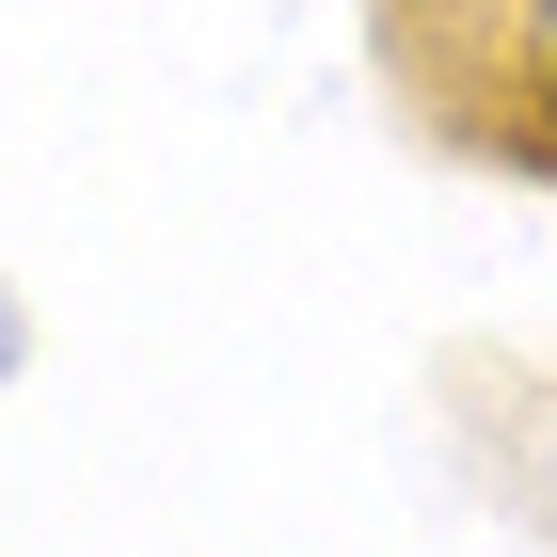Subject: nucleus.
I'll return each mask as SVG.
<instances>
[{"mask_svg": "<svg viewBox=\"0 0 557 557\" xmlns=\"http://www.w3.org/2000/svg\"><path fill=\"white\" fill-rule=\"evenodd\" d=\"M542 64H557V0H542Z\"/></svg>", "mask_w": 557, "mask_h": 557, "instance_id": "1", "label": "nucleus"}]
</instances>
